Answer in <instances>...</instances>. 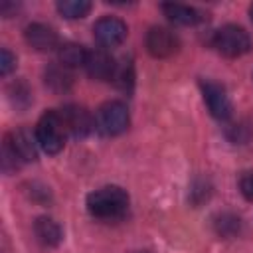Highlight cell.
<instances>
[{
  "instance_id": "cell-1",
  "label": "cell",
  "mask_w": 253,
  "mask_h": 253,
  "mask_svg": "<svg viewBox=\"0 0 253 253\" xmlns=\"http://www.w3.org/2000/svg\"><path fill=\"white\" fill-rule=\"evenodd\" d=\"M128 210V194L119 186H103L87 196V211L103 221L121 219Z\"/></svg>"
},
{
  "instance_id": "cell-2",
  "label": "cell",
  "mask_w": 253,
  "mask_h": 253,
  "mask_svg": "<svg viewBox=\"0 0 253 253\" xmlns=\"http://www.w3.org/2000/svg\"><path fill=\"white\" fill-rule=\"evenodd\" d=\"M67 136H69V130L65 126L61 111H55V109L45 111L36 125V142L47 154H57L63 148Z\"/></svg>"
},
{
  "instance_id": "cell-3",
  "label": "cell",
  "mask_w": 253,
  "mask_h": 253,
  "mask_svg": "<svg viewBox=\"0 0 253 253\" xmlns=\"http://www.w3.org/2000/svg\"><path fill=\"white\" fill-rule=\"evenodd\" d=\"M211 43L225 57H241V55H245L251 49V38H249V34L241 26H235V24L221 26L213 34Z\"/></svg>"
},
{
  "instance_id": "cell-4",
  "label": "cell",
  "mask_w": 253,
  "mask_h": 253,
  "mask_svg": "<svg viewBox=\"0 0 253 253\" xmlns=\"http://www.w3.org/2000/svg\"><path fill=\"white\" fill-rule=\"evenodd\" d=\"M128 109L121 101H107L99 107L95 117V126L105 136H115L126 130L128 126Z\"/></svg>"
},
{
  "instance_id": "cell-5",
  "label": "cell",
  "mask_w": 253,
  "mask_h": 253,
  "mask_svg": "<svg viewBox=\"0 0 253 253\" xmlns=\"http://www.w3.org/2000/svg\"><path fill=\"white\" fill-rule=\"evenodd\" d=\"M146 49L152 57H158V59L172 57L180 49V40L172 30L154 26L146 34Z\"/></svg>"
},
{
  "instance_id": "cell-6",
  "label": "cell",
  "mask_w": 253,
  "mask_h": 253,
  "mask_svg": "<svg viewBox=\"0 0 253 253\" xmlns=\"http://www.w3.org/2000/svg\"><path fill=\"white\" fill-rule=\"evenodd\" d=\"M93 38L101 47H117L126 38V24L115 16H103L93 26Z\"/></svg>"
},
{
  "instance_id": "cell-7",
  "label": "cell",
  "mask_w": 253,
  "mask_h": 253,
  "mask_svg": "<svg viewBox=\"0 0 253 253\" xmlns=\"http://www.w3.org/2000/svg\"><path fill=\"white\" fill-rule=\"evenodd\" d=\"M202 93H204V101H206L210 113L215 119L223 121V119L231 117V101H229V95L223 85H219L215 81H204Z\"/></svg>"
},
{
  "instance_id": "cell-8",
  "label": "cell",
  "mask_w": 253,
  "mask_h": 253,
  "mask_svg": "<svg viewBox=\"0 0 253 253\" xmlns=\"http://www.w3.org/2000/svg\"><path fill=\"white\" fill-rule=\"evenodd\" d=\"M26 36V42L38 49V51H51V49H59V38L55 34V30L51 26H45V24H30L24 32Z\"/></svg>"
},
{
  "instance_id": "cell-9",
  "label": "cell",
  "mask_w": 253,
  "mask_h": 253,
  "mask_svg": "<svg viewBox=\"0 0 253 253\" xmlns=\"http://www.w3.org/2000/svg\"><path fill=\"white\" fill-rule=\"evenodd\" d=\"M85 69L93 79H101L103 81V79H113L117 63L105 49H95V51L87 53Z\"/></svg>"
},
{
  "instance_id": "cell-10",
  "label": "cell",
  "mask_w": 253,
  "mask_h": 253,
  "mask_svg": "<svg viewBox=\"0 0 253 253\" xmlns=\"http://www.w3.org/2000/svg\"><path fill=\"white\" fill-rule=\"evenodd\" d=\"M61 117L65 121V126L69 130V136H85L91 130V126H93L91 115L83 107H77V105L63 107L61 109Z\"/></svg>"
},
{
  "instance_id": "cell-11",
  "label": "cell",
  "mask_w": 253,
  "mask_h": 253,
  "mask_svg": "<svg viewBox=\"0 0 253 253\" xmlns=\"http://www.w3.org/2000/svg\"><path fill=\"white\" fill-rule=\"evenodd\" d=\"M4 146L20 160V162H30V160H36V144L32 140V134L28 130H16L12 134L6 136L4 140Z\"/></svg>"
},
{
  "instance_id": "cell-12",
  "label": "cell",
  "mask_w": 253,
  "mask_h": 253,
  "mask_svg": "<svg viewBox=\"0 0 253 253\" xmlns=\"http://www.w3.org/2000/svg\"><path fill=\"white\" fill-rule=\"evenodd\" d=\"M162 12L168 16L170 22L180 24V26H196L202 20L200 12L192 6H186V4L168 2V4H162Z\"/></svg>"
},
{
  "instance_id": "cell-13",
  "label": "cell",
  "mask_w": 253,
  "mask_h": 253,
  "mask_svg": "<svg viewBox=\"0 0 253 253\" xmlns=\"http://www.w3.org/2000/svg\"><path fill=\"white\" fill-rule=\"evenodd\" d=\"M59 53V61L61 65L65 67H77V65H83L85 67V61H87V49L79 43H73V42H67L63 45H59L57 49Z\"/></svg>"
},
{
  "instance_id": "cell-14",
  "label": "cell",
  "mask_w": 253,
  "mask_h": 253,
  "mask_svg": "<svg viewBox=\"0 0 253 253\" xmlns=\"http://www.w3.org/2000/svg\"><path fill=\"white\" fill-rule=\"evenodd\" d=\"M36 235L45 245H57L61 241V237H63L61 227L57 225V221H53L49 217H40L36 221Z\"/></svg>"
},
{
  "instance_id": "cell-15",
  "label": "cell",
  "mask_w": 253,
  "mask_h": 253,
  "mask_svg": "<svg viewBox=\"0 0 253 253\" xmlns=\"http://www.w3.org/2000/svg\"><path fill=\"white\" fill-rule=\"evenodd\" d=\"M57 12L61 16H65L67 20L85 18L91 12V2H87V0H61V2H57Z\"/></svg>"
},
{
  "instance_id": "cell-16",
  "label": "cell",
  "mask_w": 253,
  "mask_h": 253,
  "mask_svg": "<svg viewBox=\"0 0 253 253\" xmlns=\"http://www.w3.org/2000/svg\"><path fill=\"white\" fill-rule=\"evenodd\" d=\"M14 67H16V55L10 49L2 47V51H0V73L2 75H8Z\"/></svg>"
},
{
  "instance_id": "cell-17",
  "label": "cell",
  "mask_w": 253,
  "mask_h": 253,
  "mask_svg": "<svg viewBox=\"0 0 253 253\" xmlns=\"http://www.w3.org/2000/svg\"><path fill=\"white\" fill-rule=\"evenodd\" d=\"M239 190L249 202H253V172H245L239 178Z\"/></svg>"
},
{
  "instance_id": "cell-18",
  "label": "cell",
  "mask_w": 253,
  "mask_h": 253,
  "mask_svg": "<svg viewBox=\"0 0 253 253\" xmlns=\"http://www.w3.org/2000/svg\"><path fill=\"white\" fill-rule=\"evenodd\" d=\"M249 16H251V20H253V4H251V8H249Z\"/></svg>"
}]
</instances>
